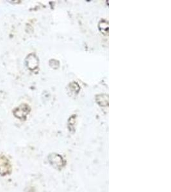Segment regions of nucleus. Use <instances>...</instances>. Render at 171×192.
Wrapping results in <instances>:
<instances>
[{
  "mask_svg": "<svg viewBox=\"0 0 171 192\" xmlns=\"http://www.w3.org/2000/svg\"><path fill=\"white\" fill-rule=\"evenodd\" d=\"M12 172V165L9 160L4 155H0V175L5 176Z\"/></svg>",
  "mask_w": 171,
  "mask_h": 192,
  "instance_id": "nucleus-1",
  "label": "nucleus"
},
{
  "mask_svg": "<svg viewBox=\"0 0 171 192\" xmlns=\"http://www.w3.org/2000/svg\"><path fill=\"white\" fill-rule=\"evenodd\" d=\"M31 108L27 104H22L13 111L14 116L21 120H25L27 115L30 112Z\"/></svg>",
  "mask_w": 171,
  "mask_h": 192,
  "instance_id": "nucleus-2",
  "label": "nucleus"
},
{
  "mask_svg": "<svg viewBox=\"0 0 171 192\" xmlns=\"http://www.w3.org/2000/svg\"><path fill=\"white\" fill-rule=\"evenodd\" d=\"M108 23L107 21L105 20H102L101 21L99 24V29L103 33V34H105V35H108V26H106L108 24Z\"/></svg>",
  "mask_w": 171,
  "mask_h": 192,
  "instance_id": "nucleus-4",
  "label": "nucleus"
},
{
  "mask_svg": "<svg viewBox=\"0 0 171 192\" xmlns=\"http://www.w3.org/2000/svg\"><path fill=\"white\" fill-rule=\"evenodd\" d=\"M27 66L30 70H35L38 67V60L37 57L34 54H30L26 59Z\"/></svg>",
  "mask_w": 171,
  "mask_h": 192,
  "instance_id": "nucleus-3",
  "label": "nucleus"
}]
</instances>
